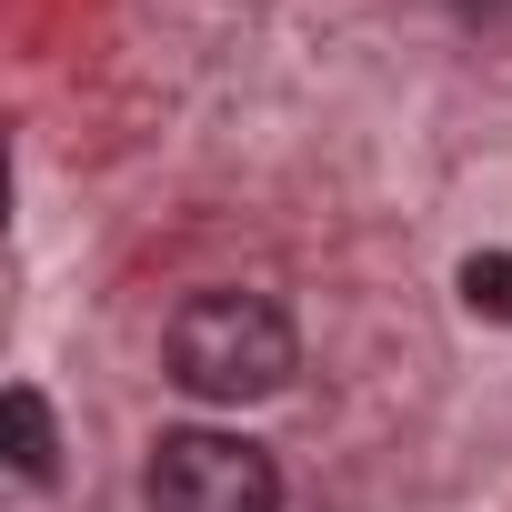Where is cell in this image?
<instances>
[{
	"label": "cell",
	"instance_id": "5",
	"mask_svg": "<svg viewBox=\"0 0 512 512\" xmlns=\"http://www.w3.org/2000/svg\"><path fill=\"white\" fill-rule=\"evenodd\" d=\"M472 11H502V0H472Z\"/></svg>",
	"mask_w": 512,
	"mask_h": 512
},
{
	"label": "cell",
	"instance_id": "2",
	"mask_svg": "<svg viewBox=\"0 0 512 512\" xmlns=\"http://www.w3.org/2000/svg\"><path fill=\"white\" fill-rule=\"evenodd\" d=\"M141 502H151V512H282V472H272L262 442L191 422V432H161V442H151Z\"/></svg>",
	"mask_w": 512,
	"mask_h": 512
},
{
	"label": "cell",
	"instance_id": "1",
	"mask_svg": "<svg viewBox=\"0 0 512 512\" xmlns=\"http://www.w3.org/2000/svg\"><path fill=\"white\" fill-rule=\"evenodd\" d=\"M161 362L191 402H272L302 372V342L262 292H191L161 332Z\"/></svg>",
	"mask_w": 512,
	"mask_h": 512
},
{
	"label": "cell",
	"instance_id": "3",
	"mask_svg": "<svg viewBox=\"0 0 512 512\" xmlns=\"http://www.w3.org/2000/svg\"><path fill=\"white\" fill-rule=\"evenodd\" d=\"M0 432H11V472H21V482H51V472H61V422H51V402H41L31 382L0 392Z\"/></svg>",
	"mask_w": 512,
	"mask_h": 512
},
{
	"label": "cell",
	"instance_id": "4",
	"mask_svg": "<svg viewBox=\"0 0 512 512\" xmlns=\"http://www.w3.org/2000/svg\"><path fill=\"white\" fill-rule=\"evenodd\" d=\"M462 302L482 322H512V251H472L462 262Z\"/></svg>",
	"mask_w": 512,
	"mask_h": 512
}]
</instances>
